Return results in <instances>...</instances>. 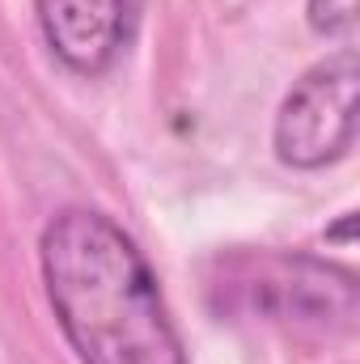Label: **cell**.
Instances as JSON below:
<instances>
[{
  "label": "cell",
  "mask_w": 360,
  "mask_h": 364,
  "mask_svg": "<svg viewBox=\"0 0 360 364\" xmlns=\"http://www.w3.org/2000/svg\"><path fill=\"white\" fill-rule=\"evenodd\" d=\"M309 21L318 34L348 38L356 30V0H309Z\"/></svg>",
  "instance_id": "obj_4"
},
{
  "label": "cell",
  "mask_w": 360,
  "mask_h": 364,
  "mask_svg": "<svg viewBox=\"0 0 360 364\" xmlns=\"http://www.w3.org/2000/svg\"><path fill=\"white\" fill-rule=\"evenodd\" d=\"M144 0H34L55 55L77 73H102L132 43Z\"/></svg>",
  "instance_id": "obj_3"
},
{
  "label": "cell",
  "mask_w": 360,
  "mask_h": 364,
  "mask_svg": "<svg viewBox=\"0 0 360 364\" xmlns=\"http://www.w3.org/2000/svg\"><path fill=\"white\" fill-rule=\"evenodd\" d=\"M356 55L344 51L309 68L284 97L275 119V149L288 166L314 170L344 157L356 140Z\"/></svg>",
  "instance_id": "obj_2"
},
{
  "label": "cell",
  "mask_w": 360,
  "mask_h": 364,
  "mask_svg": "<svg viewBox=\"0 0 360 364\" xmlns=\"http://www.w3.org/2000/svg\"><path fill=\"white\" fill-rule=\"evenodd\" d=\"M43 279L85 364H186L149 263L102 212L68 208L47 225Z\"/></svg>",
  "instance_id": "obj_1"
}]
</instances>
